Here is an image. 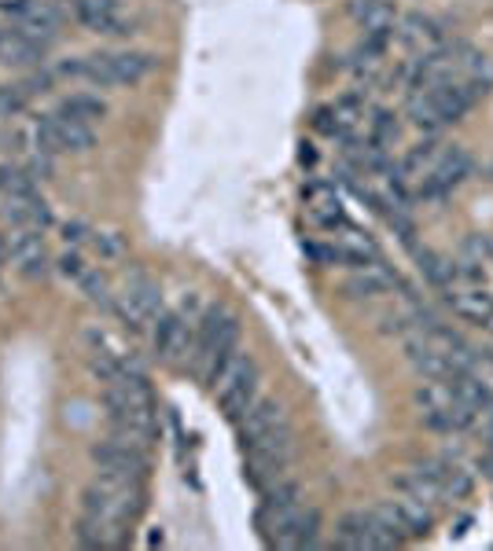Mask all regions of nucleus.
<instances>
[{"instance_id":"1","label":"nucleus","mask_w":493,"mask_h":551,"mask_svg":"<svg viewBox=\"0 0 493 551\" xmlns=\"http://www.w3.org/2000/svg\"><path fill=\"white\" fill-rule=\"evenodd\" d=\"M490 92V78H457V81H438V85H420L409 100V118L420 129H438V125L460 122L464 114L475 107Z\"/></svg>"},{"instance_id":"2","label":"nucleus","mask_w":493,"mask_h":551,"mask_svg":"<svg viewBox=\"0 0 493 551\" xmlns=\"http://www.w3.org/2000/svg\"><path fill=\"white\" fill-rule=\"evenodd\" d=\"M144 478H126V474H104L81 493V515L100 518L111 529L126 533V526L144 511Z\"/></svg>"},{"instance_id":"3","label":"nucleus","mask_w":493,"mask_h":551,"mask_svg":"<svg viewBox=\"0 0 493 551\" xmlns=\"http://www.w3.org/2000/svg\"><path fill=\"white\" fill-rule=\"evenodd\" d=\"M159 67V59L148 52H96L78 63H67L63 74L67 78H85L100 89H118V85H137Z\"/></svg>"},{"instance_id":"4","label":"nucleus","mask_w":493,"mask_h":551,"mask_svg":"<svg viewBox=\"0 0 493 551\" xmlns=\"http://www.w3.org/2000/svg\"><path fill=\"white\" fill-rule=\"evenodd\" d=\"M416 405L424 408L427 427L435 430H468L479 419L475 408H468L453 394L449 379H424V386L416 390Z\"/></svg>"},{"instance_id":"5","label":"nucleus","mask_w":493,"mask_h":551,"mask_svg":"<svg viewBox=\"0 0 493 551\" xmlns=\"http://www.w3.org/2000/svg\"><path fill=\"white\" fill-rule=\"evenodd\" d=\"M214 394H218L221 412H225L232 423L258 401V364H254L251 353H236V357H232V364L218 375V383H214Z\"/></svg>"},{"instance_id":"6","label":"nucleus","mask_w":493,"mask_h":551,"mask_svg":"<svg viewBox=\"0 0 493 551\" xmlns=\"http://www.w3.org/2000/svg\"><path fill=\"white\" fill-rule=\"evenodd\" d=\"M96 147V133L92 125L67 118V114H45L34 122V151L45 155H63V151H89Z\"/></svg>"},{"instance_id":"7","label":"nucleus","mask_w":493,"mask_h":551,"mask_svg":"<svg viewBox=\"0 0 493 551\" xmlns=\"http://www.w3.org/2000/svg\"><path fill=\"white\" fill-rule=\"evenodd\" d=\"M0 12L12 19L26 37H34L37 45H52L63 26V12L56 0H0Z\"/></svg>"},{"instance_id":"8","label":"nucleus","mask_w":493,"mask_h":551,"mask_svg":"<svg viewBox=\"0 0 493 551\" xmlns=\"http://www.w3.org/2000/svg\"><path fill=\"white\" fill-rule=\"evenodd\" d=\"M379 515V522L390 529V533H398V540H413V537H427L431 529H435V507L424 504V500H416V496H394V500H383V504L372 507Z\"/></svg>"},{"instance_id":"9","label":"nucleus","mask_w":493,"mask_h":551,"mask_svg":"<svg viewBox=\"0 0 493 551\" xmlns=\"http://www.w3.org/2000/svg\"><path fill=\"white\" fill-rule=\"evenodd\" d=\"M118 316H122L126 327H133V331H144L148 324H155L162 316L159 283L148 280V276H133V280L126 283L122 298H118Z\"/></svg>"},{"instance_id":"10","label":"nucleus","mask_w":493,"mask_h":551,"mask_svg":"<svg viewBox=\"0 0 493 551\" xmlns=\"http://www.w3.org/2000/svg\"><path fill=\"white\" fill-rule=\"evenodd\" d=\"M92 463L104 474H126V478H144L148 474V449H137L122 438H107L100 445H92Z\"/></svg>"},{"instance_id":"11","label":"nucleus","mask_w":493,"mask_h":551,"mask_svg":"<svg viewBox=\"0 0 493 551\" xmlns=\"http://www.w3.org/2000/svg\"><path fill=\"white\" fill-rule=\"evenodd\" d=\"M471 169H475V162H471L468 151H464V147H449L446 155L424 173L420 192H424L427 199H442V195H449L457 184H464V180L471 177Z\"/></svg>"},{"instance_id":"12","label":"nucleus","mask_w":493,"mask_h":551,"mask_svg":"<svg viewBox=\"0 0 493 551\" xmlns=\"http://www.w3.org/2000/svg\"><path fill=\"white\" fill-rule=\"evenodd\" d=\"M45 45H37L34 37H26L19 26H0V67L12 70H34L45 63Z\"/></svg>"},{"instance_id":"13","label":"nucleus","mask_w":493,"mask_h":551,"mask_svg":"<svg viewBox=\"0 0 493 551\" xmlns=\"http://www.w3.org/2000/svg\"><path fill=\"white\" fill-rule=\"evenodd\" d=\"M155 353H159L162 360H170V364H177V360H184L188 353H192V327H188V320H184L181 313H162L159 320H155Z\"/></svg>"},{"instance_id":"14","label":"nucleus","mask_w":493,"mask_h":551,"mask_svg":"<svg viewBox=\"0 0 493 551\" xmlns=\"http://www.w3.org/2000/svg\"><path fill=\"white\" fill-rule=\"evenodd\" d=\"M236 423H240V441H243V449H247L254 441H262L265 434H273V430L284 427L287 408L280 405V401H273V397H265V401H254Z\"/></svg>"},{"instance_id":"15","label":"nucleus","mask_w":493,"mask_h":551,"mask_svg":"<svg viewBox=\"0 0 493 551\" xmlns=\"http://www.w3.org/2000/svg\"><path fill=\"white\" fill-rule=\"evenodd\" d=\"M74 12L92 34H129V19L118 0H74Z\"/></svg>"},{"instance_id":"16","label":"nucleus","mask_w":493,"mask_h":551,"mask_svg":"<svg viewBox=\"0 0 493 551\" xmlns=\"http://www.w3.org/2000/svg\"><path fill=\"white\" fill-rule=\"evenodd\" d=\"M4 206V217H8V225L12 228H34V232H45L52 225V214H48L45 199L37 192L30 195H8V199H0Z\"/></svg>"},{"instance_id":"17","label":"nucleus","mask_w":493,"mask_h":551,"mask_svg":"<svg viewBox=\"0 0 493 551\" xmlns=\"http://www.w3.org/2000/svg\"><path fill=\"white\" fill-rule=\"evenodd\" d=\"M394 287H398V272H390L379 261L357 265V272L346 280V294H354V298H379V294H390Z\"/></svg>"},{"instance_id":"18","label":"nucleus","mask_w":493,"mask_h":551,"mask_svg":"<svg viewBox=\"0 0 493 551\" xmlns=\"http://www.w3.org/2000/svg\"><path fill=\"white\" fill-rule=\"evenodd\" d=\"M354 19L365 34H390L394 30V0H354Z\"/></svg>"},{"instance_id":"19","label":"nucleus","mask_w":493,"mask_h":551,"mask_svg":"<svg viewBox=\"0 0 493 551\" xmlns=\"http://www.w3.org/2000/svg\"><path fill=\"white\" fill-rule=\"evenodd\" d=\"M335 548L365 551L372 548V533H368V511H346L335 526Z\"/></svg>"},{"instance_id":"20","label":"nucleus","mask_w":493,"mask_h":551,"mask_svg":"<svg viewBox=\"0 0 493 551\" xmlns=\"http://www.w3.org/2000/svg\"><path fill=\"white\" fill-rule=\"evenodd\" d=\"M427 471L435 474L438 485L446 500H464L471 493V474L460 467V463H449V460H427Z\"/></svg>"},{"instance_id":"21","label":"nucleus","mask_w":493,"mask_h":551,"mask_svg":"<svg viewBox=\"0 0 493 551\" xmlns=\"http://www.w3.org/2000/svg\"><path fill=\"white\" fill-rule=\"evenodd\" d=\"M438 26L431 23V19H424V15H409V19H405L402 23V41L409 48H416V52H435L438 48Z\"/></svg>"},{"instance_id":"22","label":"nucleus","mask_w":493,"mask_h":551,"mask_svg":"<svg viewBox=\"0 0 493 551\" xmlns=\"http://www.w3.org/2000/svg\"><path fill=\"white\" fill-rule=\"evenodd\" d=\"M59 114H67V118H78V122L92 125L107 114V103L100 100V96H89V92H74V96H67V100L59 103Z\"/></svg>"},{"instance_id":"23","label":"nucleus","mask_w":493,"mask_h":551,"mask_svg":"<svg viewBox=\"0 0 493 551\" xmlns=\"http://www.w3.org/2000/svg\"><path fill=\"white\" fill-rule=\"evenodd\" d=\"M306 203H310V214L321 221V225H339L343 221V210H339V199H335L332 188H310L306 192Z\"/></svg>"},{"instance_id":"24","label":"nucleus","mask_w":493,"mask_h":551,"mask_svg":"<svg viewBox=\"0 0 493 551\" xmlns=\"http://www.w3.org/2000/svg\"><path fill=\"white\" fill-rule=\"evenodd\" d=\"M37 192L34 188V177L26 169H15V166H0V199L8 195H30Z\"/></svg>"},{"instance_id":"25","label":"nucleus","mask_w":493,"mask_h":551,"mask_svg":"<svg viewBox=\"0 0 493 551\" xmlns=\"http://www.w3.org/2000/svg\"><path fill=\"white\" fill-rule=\"evenodd\" d=\"M420 269L427 272V280L435 283V287H449V283L457 280V265H449L446 258H438V254H431V250L420 254Z\"/></svg>"},{"instance_id":"26","label":"nucleus","mask_w":493,"mask_h":551,"mask_svg":"<svg viewBox=\"0 0 493 551\" xmlns=\"http://www.w3.org/2000/svg\"><path fill=\"white\" fill-rule=\"evenodd\" d=\"M78 283H81V294H85L89 302H96V305H115V298H111V287H107V276L85 269V276H81Z\"/></svg>"},{"instance_id":"27","label":"nucleus","mask_w":493,"mask_h":551,"mask_svg":"<svg viewBox=\"0 0 493 551\" xmlns=\"http://www.w3.org/2000/svg\"><path fill=\"white\" fill-rule=\"evenodd\" d=\"M26 100H30V92H26L23 85H0V118H15V114H23Z\"/></svg>"},{"instance_id":"28","label":"nucleus","mask_w":493,"mask_h":551,"mask_svg":"<svg viewBox=\"0 0 493 551\" xmlns=\"http://www.w3.org/2000/svg\"><path fill=\"white\" fill-rule=\"evenodd\" d=\"M92 243H96V250H100L104 258H122V254H126V247H122V239H118L115 232H100Z\"/></svg>"},{"instance_id":"29","label":"nucleus","mask_w":493,"mask_h":551,"mask_svg":"<svg viewBox=\"0 0 493 551\" xmlns=\"http://www.w3.org/2000/svg\"><path fill=\"white\" fill-rule=\"evenodd\" d=\"M59 272H63V276H74V280H81V276H85V261H81L78 254H63V258H59Z\"/></svg>"},{"instance_id":"30","label":"nucleus","mask_w":493,"mask_h":551,"mask_svg":"<svg viewBox=\"0 0 493 551\" xmlns=\"http://www.w3.org/2000/svg\"><path fill=\"white\" fill-rule=\"evenodd\" d=\"M81 236H85V228H81V225H67V239H74V243H78Z\"/></svg>"}]
</instances>
